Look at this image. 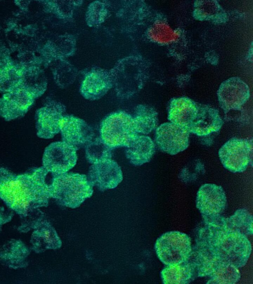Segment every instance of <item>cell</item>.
I'll return each instance as SVG.
<instances>
[{
  "mask_svg": "<svg viewBox=\"0 0 253 284\" xmlns=\"http://www.w3.org/2000/svg\"><path fill=\"white\" fill-rule=\"evenodd\" d=\"M111 86L106 75L102 72H93L84 78L81 86L80 92L86 99L95 100L103 96Z\"/></svg>",
  "mask_w": 253,
  "mask_h": 284,
  "instance_id": "20",
  "label": "cell"
},
{
  "mask_svg": "<svg viewBox=\"0 0 253 284\" xmlns=\"http://www.w3.org/2000/svg\"><path fill=\"white\" fill-rule=\"evenodd\" d=\"M132 117L135 131L138 134L147 135L156 129L157 113L150 107L137 106Z\"/></svg>",
  "mask_w": 253,
  "mask_h": 284,
  "instance_id": "22",
  "label": "cell"
},
{
  "mask_svg": "<svg viewBox=\"0 0 253 284\" xmlns=\"http://www.w3.org/2000/svg\"><path fill=\"white\" fill-rule=\"evenodd\" d=\"M198 108L197 105L189 98L181 97L174 99L169 104L168 118L170 122L189 132Z\"/></svg>",
  "mask_w": 253,
  "mask_h": 284,
  "instance_id": "15",
  "label": "cell"
},
{
  "mask_svg": "<svg viewBox=\"0 0 253 284\" xmlns=\"http://www.w3.org/2000/svg\"><path fill=\"white\" fill-rule=\"evenodd\" d=\"M87 177L93 187L102 192L116 188L123 178L120 166L111 159L92 164Z\"/></svg>",
  "mask_w": 253,
  "mask_h": 284,
  "instance_id": "11",
  "label": "cell"
},
{
  "mask_svg": "<svg viewBox=\"0 0 253 284\" xmlns=\"http://www.w3.org/2000/svg\"><path fill=\"white\" fill-rule=\"evenodd\" d=\"M148 36L156 43L168 44L176 42L180 37V33L165 21L159 20L149 29Z\"/></svg>",
  "mask_w": 253,
  "mask_h": 284,
  "instance_id": "23",
  "label": "cell"
},
{
  "mask_svg": "<svg viewBox=\"0 0 253 284\" xmlns=\"http://www.w3.org/2000/svg\"><path fill=\"white\" fill-rule=\"evenodd\" d=\"M226 203V194L221 186L206 183L197 192L196 205L203 218L221 215Z\"/></svg>",
  "mask_w": 253,
  "mask_h": 284,
  "instance_id": "10",
  "label": "cell"
},
{
  "mask_svg": "<svg viewBox=\"0 0 253 284\" xmlns=\"http://www.w3.org/2000/svg\"><path fill=\"white\" fill-rule=\"evenodd\" d=\"M217 6L214 1H201L197 7V12L202 17L211 16L218 11Z\"/></svg>",
  "mask_w": 253,
  "mask_h": 284,
  "instance_id": "26",
  "label": "cell"
},
{
  "mask_svg": "<svg viewBox=\"0 0 253 284\" xmlns=\"http://www.w3.org/2000/svg\"><path fill=\"white\" fill-rule=\"evenodd\" d=\"M76 150L63 142H55L44 149L42 166L52 176L67 173L76 164Z\"/></svg>",
  "mask_w": 253,
  "mask_h": 284,
  "instance_id": "7",
  "label": "cell"
},
{
  "mask_svg": "<svg viewBox=\"0 0 253 284\" xmlns=\"http://www.w3.org/2000/svg\"><path fill=\"white\" fill-rule=\"evenodd\" d=\"M203 219L189 260L196 276L209 278L226 264L244 266L252 251L247 236L230 226L221 215Z\"/></svg>",
  "mask_w": 253,
  "mask_h": 284,
  "instance_id": "1",
  "label": "cell"
},
{
  "mask_svg": "<svg viewBox=\"0 0 253 284\" xmlns=\"http://www.w3.org/2000/svg\"><path fill=\"white\" fill-rule=\"evenodd\" d=\"M252 140L233 138L219 149L218 156L223 167L234 173H241L252 162Z\"/></svg>",
  "mask_w": 253,
  "mask_h": 284,
  "instance_id": "6",
  "label": "cell"
},
{
  "mask_svg": "<svg viewBox=\"0 0 253 284\" xmlns=\"http://www.w3.org/2000/svg\"><path fill=\"white\" fill-rule=\"evenodd\" d=\"M34 97L22 87L11 89L0 99V116L11 121L23 116L32 106Z\"/></svg>",
  "mask_w": 253,
  "mask_h": 284,
  "instance_id": "13",
  "label": "cell"
},
{
  "mask_svg": "<svg viewBox=\"0 0 253 284\" xmlns=\"http://www.w3.org/2000/svg\"><path fill=\"white\" fill-rule=\"evenodd\" d=\"M126 147V158L133 165L141 166L148 162L155 152V144L151 138L136 135Z\"/></svg>",
  "mask_w": 253,
  "mask_h": 284,
  "instance_id": "16",
  "label": "cell"
},
{
  "mask_svg": "<svg viewBox=\"0 0 253 284\" xmlns=\"http://www.w3.org/2000/svg\"><path fill=\"white\" fill-rule=\"evenodd\" d=\"M48 172L43 167L17 175L0 168V199L12 211L22 216L47 206L51 198Z\"/></svg>",
  "mask_w": 253,
  "mask_h": 284,
  "instance_id": "2",
  "label": "cell"
},
{
  "mask_svg": "<svg viewBox=\"0 0 253 284\" xmlns=\"http://www.w3.org/2000/svg\"><path fill=\"white\" fill-rule=\"evenodd\" d=\"M113 149L100 137H98L85 145V157L88 163L91 164L101 162L111 159Z\"/></svg>",
  "mask_w": 253,
  "mask_h": 284,
  "instance_id": "24",
  "label": "cell"
},
{
  "mask_svg": "<svg viewBox=\"0 0 253 284\" xmlns=\"http://www.w3.org/2000/svg\"><path fill=\"white\" fill-rule=\"evenodd\" d=\"M217 96L221 107L227 111L238 109L242 106L249 98L250 91L244 82L234 78L221 85Z\"/></svg>",
  "mask_w": 253,
  "mask_h": 284,
  "instance_id": "14",
  "label": "cell"
},
{
  "mask_svg": "<svg viewBox=\"0 0 253 284\" xmlns=\"http://www.w3.org/2000/svg\"><path fill=\"white\" fill-rule=\"evenodd\" d=\"M154 248L158 258L166 265L188 261L192 251L190 237L177 231L162 235L156 240Z\"/></svg>",
  "mask_w": 253,
  "mask_h": 284,
  "instance_id": "5",
  "label": "cell"
},
{
  "mask_svg": "<svg viewBox=\"0 0 253 284\" xmlns=\"http://www.w3.org/2000/svg\"><path fill=\"white\" fill-rule=\"evenodd\" d=\"M132 115L124 111L113 112L102 121L100 137L113 149L126 147L136 135Z\"/></svg>",
  "mask_w": 253,
  "mask_h": 284,
  "instance_id": "4",
  "label": "cell"
},
{
  "mask_svg": "<svg viewBox=\"0 0 253 284\" xmlns=\"http://www.w3.org/2000/svg\"><path fill=\"white\" fill-rule=\"evenodd\" d=\"M30 250L20 240H11L0 248V262L12 269L24 268L28 265Z\"/></svg>",
  "mask_w": 253,
  "mask_h": 284,
  "instance_id": "19",
  "label": "cell"
},
{
  "mask_svg": "<svg viewBox=\"0 0 253 284\" xmlns=\"http://www.w3.org/2000/svg\"><path fill=\"white\" fill-rule=\"evenodd\" d=\"M226 220L230 226L246 236L253 234V216L246 210H237L232 215L226 218Z\"/></svg>",
  "mask_w": 253,
  "mask_h": 284,
  "instance_id": "25",
  "label": "cell"
},
{
  "mask_svg": "<svg viewBox=\"0 0 253 284\" xmlns=\"http://www.w3.org/2000/svg\"><path fill=\"white\" fill-rule=\"evenodd\" d=\"M62 142L76 150L92 141L94 136L92 128L83 119L72 115H65L60 131Z\"/></svg>",
  "mask_w": 253,
  "mask_h": 284,
  "instance_id": "12",
  "label": "cell"
},
{
  "mask_svg": "<svg viewBox=\"0 0 253 284\" xmlns=\"http://www.w3.org/2000/svg\"><path fill=\"white\" fill-rule=\"evenodd\" d=\"M223 121L218 111L208 107H199L189 132L198 136H206L216 132L221 128Z\"/></svg>",
  "mask_w": 253,
  "mask_h": 284,
  "instance_id": "18",
  "label": "cell"
},
{
  "mask_svg": "<svg viewBox=\"0 0 253 284\" xmlns=\"http://www.w3.org/2000/svg\"><path fill=\"white\" fill-rule=\"evenodd\" d=\"M189 132L171 122L161 124L156 128L155 142L162 151L175 155L185 150L189 143Z\"/></svg>",
  "mask_w": 253,
  "mask_h": 284,
  "instance_id": "8",
  "label": "cell"
},
{
  "mask_svg": "<svg viewBox=\"0 0 253 284\" xmlns=\"http://www.w3.org/2000/svg\"><path fill=\"white\" fill-rule=\"evenodd\" d=\"M34 230L30 243L35 252L41 253L61 247V240L54 228L46 220H42Z\"/></svg>",
  "mask_w": 253,
  "mask_h": 284,
  "instance_id": "17",
  "label": "cell"
},
{
  "mask_svg": "<svg viewBox=\"0 0 253 284\" xmlns=\"http://www.w3.org/2000/svg\"><path fill=\"white\" fill-rule=\"evenodd\" d=\"M166 266L161 273L164 284H188L193 281L196 276L194 268L189 260L180 264Z\"/></svg>",
  "mask_w": 253,
  "mask_h": 284,
  "instance_id": "21",
  "label": "cell"
},
{
  "mask_svg": "<svg viewBox=\"0 0 253 284\" xmlns=\"http://www.w3.org/2000/svg\"><path fill=\"white\" fill-rule=\"evenodd\" d=\"M65 107L61 103L50 101L39 109L36 113V129L37 136L49 139L60 131Z\"/></svg>",
  "mask_w": 253,
  "mask_h": 284,
  "instance_id": "9",
  "label": "cell"
},
{
  "mask_svg": "<svg viewBox=\"0 0 253 284\" xmlns=\"http://www.w3.org/2000/svg\"><path fill=\"white\" fill-rule=\"evenodd\" d=\"M0 199V229L4 224L10 221L13 216L12 211L8 208H6Z\"/></svg>",
  "mask_w": 253,
  "mask_h": 284,
  "instance_id": "27",
  "label": "cell"
},
{
  "mask_svg": "<svg viewBox=\"0 0 253 284\" xmlns=\"http://www.w3.org/2000/svg\"><path fill=\"white\" fill-rule=\"evenodd\" d=\"M52 176L51 198L63 206L76 209L93 194V186L85 175L66 173Z\"/></svg>",
  "mask_w": 253,
  "mask_h": 284,
  "instance_id": "3",
  "label": "cell"
}]
</instances>
